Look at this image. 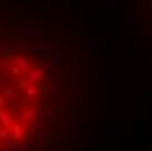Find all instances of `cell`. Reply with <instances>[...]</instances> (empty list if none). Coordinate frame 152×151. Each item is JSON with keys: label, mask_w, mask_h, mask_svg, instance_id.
Instances as JSON below:
<instances>
[{"label": "cell", "mask_w": 152, "mask_h": 151, "mask_svg": "<svg viewBox=\"0 0 152 151\" xmlns=\"http://www.w3.org/2000/svg\"><path fill=\"white\" fill-rule=\"evenodd\" d=\"M26 74H28L31 83H39V81H42V79L46 77V72L40 70V69H31V70H28Z\"/></svg>", "instance_id": "1"}, {"label": "cell", "mask_w": 152, "mask_h": 151, "mask_svg": "<svg viewBox=\"0 0 152 151\" xmlns=\"http://www.w3.org/2000/svg\"><path fill=\"white\" fill-rule=\"evenodd\" d=\"M23 91H25V97H26L28 100H33V98H37V97H39V88L35 86V83L28 84Z\"/></svg>", "instance_id": "2"}, {"label": "cell", "mask_w": 152, "mask_h": 151, "mask_svg": "<svg viewBox=\"0 0 152 151\" xmlns=\"http://www.w3.org/2000/svg\"><path fill=\"white\" fill-rule=\"evenodd\" d=\"M9 130L12 132V135H14V141H21V139H23V135H25V132H23V127H21L19 123H12Z\"/></svg>", "instance_id": "3"}, {"label": "cell", "mask_w": 152, "mask_h": 151, "mask_svg": "<svg viewBox=\"0 0 152 151\" xmlns=\"http://www.w3.org/2000/svg\"><path fill=\"white\" fill-rule=\"evenodd\" d=\"M12 63H16V65H19V67H21V72H28V70H30V63H28L26 58L14 56V58H12Z\"/></svg>", "instance_id": "4"}, {"label": "cell", "mask_w": 152, "mask_h": 151, "mask_svg": "<svg viewBox=\"0 0 152 151\" xmlns=\"http://www.w3.org/2000/svg\"><path fill=\"white\" fill-rule=\"evenodd\" d=\"M40 113H39V109L37 107H26L25 111H23V118L25 120H33L35 116H39Z\"/></svg>", "instance_id": "5"}, {"label": "cell", "mask_w": 152, "mask_h": 151, "mask_svg": "<svg viewBox=\"0 0 152 151\" xmlns=\"http://www.w3.org/2000/svg\"><path fill=\"white\" fill-rule=\"evenodd\" d=\"M0 123H2V127L4 128H11V125H12V118H11V114H4L2 118H0Z\"/></svg>", "instance_id": "6"}, {"label": "cell", "mask_w": 152, "mask_h": 151, "mask_svg": "<svg viewBox=\"0 0 152 151\" xmlns=\"http://www.w3.org/2000/svg\"><path fill=\"white\" fill-rule=\"evenodd\" d=\"M4 97L9 100H12V98H16V91H14V88H11V86H4Z\"/></svg>", "instance_id": "7"}, {"label": "cell", "mask_w": 152, "mask_h": 151, "mask_svg": "<svg viewBox=\"0 0 152 151\" xmlns=\"http://www.w3.org/2000/svg\"><path fill=\"white\" fill-rule=\"evenodd\" d=\"M28 84H31L30 77H28V79H25V77H19V79H18V86H19L21 90H25V88H26Z\"/></svg>", "instance_id": "8"}, {"label": "cell", "mask_w": 152, "mask_h": 151, "mask_svg": "<svg viewBox=\"0 0 152 151\" xmlns=\"http://www.w3.org/2000/svg\"><path fill=\"white\" fill-rule=\"evenodd\" d=\"M7 151H25V150H23V148L18 144V141H16V142H9V144H7Z\"/></svg>", "instance_id": "9"}, {"label": "cell", "mask_w": 152, "mask_h": 151, "mask_svg": "<svg viewBox=\"0 0 152 151\" xmlns=\"http://www.w3.org/2000/svg\"><path fill=\"white\" fill-rule=\"evenodd\" d=\"M11 74H12V76H19V74H21V67L14 63V65L11 67Z\"/></svg>", "instance_id": "10"}, {"label": "cell", "mask_w": 152, "mask_h": 151, "mask_svg": "<svg viewBox=\"0 0 152 151\" xmlns=\"http://www.w3.org/2000/svg\"><path fill=\"white\" fill-rule=\"evenodd\" d=\"M7 130H9V128H4V127H0V141H4V139H7V137H9Z\"/></svg>", "instance_id": "11"}, {"label": "cell", "mask_w": 152, "mask_h": 151, "mask_svg": "<svg viewBox=\"0 0 152 151\" xmlns=\"http://www.w3.org/2000/svg\"><path fill=\"white\" fill-rule=\"evenodd\" d=\"M16 109H18V114H23V111H25V107H23L21 102H19V104H16Z\"/></svg>", "instance_id": "12"}, {"label": "cell", "mask_w": 152, "mask_h": 151, "mask_svg": "<svg viewBox=\"0 0 152 151\" xmlns=\"http://www.w3.org/2000/svg\"><path fill=\"white\" fill-rule=\"evenodd\" d=\"M7 106V98L5 97H0V107H5Z\"/></svg>", "instance_id": "13"}, {"label": "cell", "mask_w": 152, "mask_h": 151, "mask_svg": "<svg viewBox=\"0 0 152 151\" xmlns=\"http://www.w3.org/2000/svg\"><path fill=\"white\" fill-rule=\"evenodd\" d=\"M0 144H2V141H0Z\"/></svg>", "instance_id": "14"}]
</instances>
